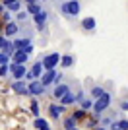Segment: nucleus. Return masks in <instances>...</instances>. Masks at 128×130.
Listing matches in <instances>:
<instances>
[{
	"instance_id": "obj_1",
	"label": "nucleus",
	"mask_w": 128,
	"mask_h": 130,
	"mask_svg": "<svg viewBox=\"0 0 128 130\" xmlns=\"http://www.w3.org/2000/svg\"><path fill=\"white\" fill-rule=\"evenodd\" d=\"M53 2L56 4L60 14H62L64 18H68V20H76L82 12L80 0H53Z\"/></svg>"
},
{
	"instance_id": "obj_2",
	"label": "nucleus",
	"mask_w": 128,
	"mask_h": 130,
	"mask_svg": "<svg viewBox=\"0 0 128 130\" xmlns=\"http://www.w3.org/2000/svg\"><path fill=\"white\" fill-rule=\"evenodd\" d=\"M111 103H113V95L109 91H105L101 95V97H97V99H93V113H99V115H103L107 111V109H111Z\"/></svg>"
},
{
	"instance_id": "obj_3",
	"label": "nucleus",
	"mask_w": 128,
	"mask_h": 130,
	"mask_svg": "<svg viewBox=\"0 0 128 130\" xmlns=\"http://www.w3.org/2000/svg\"><path fill=\"white\" fill-rule=\"evenodd\" d=\"M43 72H45V68H43V64H41V58H37L35 62H33L31 68H27V72H25V76H23V80H25V82L39 80Z\"/></svg>"
},
{
	"instance_id": "obj_4",
	"label": "nucleus",
	"mask_w": 128,
	"mask_h": 130,
	"mask_svg": "<svg viewBox=\"0 0 128 130\" xmlns=\"http://www.w3.org/2000/svg\"><path fill=\"white\" fill-rule=\"evenodd\" d=\"M60 62V53H49V54H43L41 56V64L45 70L49 68H56Z\"/></svg>"
},
{
	"instance_id": "obj_5",
	"label": "nucleus",
	"mask_w": 128,
	"mask_h": 130,
	"mask_svg": "<svg viewBox=\"0 0 128 130\" xmlns=\"http://www.w3.org/2000/svg\"><path fill=\"white\" fill-rule=\"evenodd\" d=\"M33 18V23H35V27H37L39 31H47V22H49V12L43 8L39 14H35Z\"/></svg>"
},
{
	"instance_id": "obj_6",
	"label": "nucleus",
	"mask_w": 128,
	"mask_h": 130,
	"mask_svg": "<svg viewBox=\"0 0 128 130\" xmlns=\"http://www.w3.org/2000/svg\"><path fill=\"white\" fill-rule=\"evenodd\" d=\"M27 93L31 97H41V95H45V86L39 80H31L27 82Z\"/></svg>"
},
{
	"instance_id": "obj_7",
	"label": "nucleus",
	"mask_w": 128,
	"mask_h": 130,
	"mask_svg": "<svg viewBox=\"0 0 128 130\" xmlns=\"http://www.w3.org/2000/svg\"><path fill=\"white\" fill-rule=\"evenodd\" d=\"M8 66H10V78L12 80H23V76L27 72L25 64H14V62H10Z\"/></svg>"
},
{
	"instance_id": "obj_8",
	"label": "nucleus",
	"mask_w": 128,
	"mask_h": 130,
	"mask_svg": "<svg viewBox=\"0 0 128 130\" xmlns=\"http://www.w3.org/2000/svg\"><path fill=\"white\" fill-rule=\"evenodd\" d=\"M21 33V25L16 22V20H12V22L4 23V37H16V35H20Z\"/></svg>"
},
{
	"instance_id": "obj_9",
	"label": "nucleus",
	"mask_w": 128,
	"mask_h": 130,
	"mask_svg": "<svg viewBox=\"0 0 128 130\" xmlns=\"http://www.w3.org/2000/svg\"><path fill=\"white\" fill-rule=\"evenodd\" d=\"M64 113H66V107H64V105H60V103H49V115H51V119H53V120H60Z\"/></svg>"
},
{
	"instance_id": "obj_10",
	"label": "nucleus",
	"mask_w": 128,
	"mask_h": 130,
	"mask_svg": "<svg viewBox=\"0 0 128 130\" xmlns=\"http://www.w3.org/2000/svg\"><path fill=\"white\" fill-rule=\"evenodd\" d=\"M12 91L18 95H29L27 93V82L25 80H12Z\"/></svg>"
},
{
	"instance_id": "obj_11",
	"label": "nucleus",
	"mask_w": 128,
	"mask_h": 130,
	"mask_svg": "<svg viewBox=\"0 0 128 130\" xmlns=\"http://www.w3.org/2000/svg\"><path fill=\"white\" fill-rule=\"evenodd\" d=\"M27 60H29V54L23 53V49L14 51V53H12V56H10V62H14V64H25Z\"/></svg>"
},
{
	"instance_id": "obj_12",
	"label": "nucleus",
	"mask_w": 128,
	"mask_h": 130,
	"mask_svg": "<svg viewBox=\"0 0 128 130\" xmlns=\"http://www.w3.org/2000/svg\"><path fill=\"white\" fill-rule=\"evenodd\" d=\"M2 6H4V10L16 14L18 10L23 8V2H21V0H2Z\"/></svg>"
},
{
	"instance_id": "obj_13",
	"label": "nucleus",
	"mask_w": 128,
	"mask_h": 130,
	"mask_svg": "<svg viewBox=\"0 0 128 130\" xmlns=\"http://www.w3.org/2000/svg\"><path fill=\"white\" fill-rule=\"evenodd\" d=\"M70 89V86H66V84H62V82H60V84H56V86H53V89H51V95H53L54 99H56V101H58L60 97H62L64 93L68 91Z\"/></svg>"
},
{
	"instance_id": "obj_14",
	"label": "nucleus",
	"mask_w": 128,
	"mask_h": 130,
	"mask_svg": "<svg viewBox=\"0 0 128 130\" xmlns=\"http://www.w3.org/2000/svg\"><path fill=\"white\" fill-rule=\"evenodd\" d=\"M80 25H82V29H84V31H87V33H91V31H95V29H97L95 18H84V20L80 22Z\"/></svg>"
},
{
	"instance_id": "obj_15",
	"label": "nucleus",
	"mask_w": 128,
	"mask_h": 130,
	"mask_svg": "<svg viewBox=\"0 0 128 130\" xmlns=\"http://www.w3.org/2000/svg\"><path fill=\"white\" fill-rule=\"evenodd\" d=\"M31 33H27V35H23V37H18V39H14V41H12V45H14V49H23V47H25V45H29L31 43Z\"/></svg>"
},
{
	"instance_id": "obj_16",
	"label": "nucleus",
	"mask_w": 128,
	"mask_h": 130,
	"mask_svg": "<svg viewBox=\"0 0 128 130\" xmlns=\"http://www.w3.org/2000/svg\"><path fill=\"white\" fill-rule=\"evenodd\" d=\"M62 68H70V66L76 64V56L74 54H60V62H58Z\"/></svg>"
},
{
	"instance_id": "obj_17",
	"label": "nucleus",
	"mask_w": 128,
	"mask_h": 130,
	"mask_svg": "<svg viewBox=\"0 0 128 130\" xmlns=\"http://www.w3.org/2000/svg\"><path fill=\"white\" fill-rule=\"evenodd\" d=\"M58 103H60V105H64V107H68V105H74V103H76V95L68 89V91H66L62 97L58 99Z\"/></svg>"
},
{
	"instance_id": "obj_18",
	"label": "nucleus",
	"mask_w": 128,
	"mask_h": 130,
	"mask_svg": "<svg viewBox=\"0 0 128 130\" xmlns=\"http://www.w3.org/2000/svg\"><path fill=\"white\" fill-rule=\"evenodd\" d=\"M14 16H16V22H18V23H25L27 20L31 18V16H29V14L25 12V8H21V10H18L16 14H14Z\"/></svg>"
},
{
	"instance_id": "obj_19",
	"label": "nucleus",
	"mask_w": 128,
	"mask_h": 130,
	"mask_svg": "<svg viewBox=\"0 0 128 130\" xmlns=\"http://www.w3.org/2000/svg\"><path fill=\"white\" fill-rule=\"evenodd\" d=\"M41 10H43V6L39 4V2H35V4H25V12L29 16H35V14H39Z\"/></svg>"
},
{
	"instance_id": "obj_20",
	"label": "nucleus",
	"mask_w": 128,
	"mask_h": 130,
	"mask_svg": "<svg viewBox=\"0 0 128 130\" xmlns=\"http://www.w3.org/2000/svg\"><path fill=\"white\" fill-rule=\"evenodd\" d=\"M103 93H105V87H103V86H93L89 89V97L91 99H97V97H101Z\"/></svg>"
},
{
	"instance_id": "obj_21",
	"label": "nucleus",
	"mask_w": 128,
	"mask_h": 130,
	"mask_svg": "<svg viewBox=\"0 0 128 130\" xmlns=\"http://www.w3.org/2000/svg\"><path fill=\"white\" fill-rule=\"evenodd\" d=\"M47 124H49V120H47V119H43L41 115H39V117H35V119H33V128H35V130L43 128V126H47Z\"/></svg>"
},
{
	"instance_id": "obj_22",
	"label": "nucleus",
	"mask_w": 128,
	"mask_h": 130,
	"mask_svg": "<svg viewBox=\"0 0 128 130\" xmlns=\"http://www.w3.org/2000/svg\"><path fill=\"white\" fill-rule=\"evenodd\" d=\"M85 117H87V111H84V109H76L74 113H72V119H74L76 122H80V120H84Z\"/></svg>"
},
{
	"instance_id": "obj_23",
	"label": "nucleus",
	"mask_w": 128,
	"mask_h": 130,
	"mask_svg": "<svg viewBox=\"0 0 128 130\" xmlns=\"http://www.w3.org/2000/svg\"><path fill=\"white\" fill-rule=\"evenodd\" d=\"M76 126H78V122H76L72 117H66V119H64V122H62V128H64V130H72V128H76Z\"/></svg>"
},
{
	"instance_id": "obj_24",
	"label": "nucleus",
	"mask_w": 128,
	"mask_h": 130,
	"mask_svg": "<svg viewBox=\"0 0 128 130\" xmlns=\"http://www.w3.org/2000/svg\"><path fill=\"white\" fill-rule=\"evenodd\" d=\"M91 107H93V99L91 97H84L80 101V109H84V111H91Z\"/></svg>"
},
{
	"instance_id": "obj_25",
	"label": "nucleus",
	"mask_w": 128,
	"mask_h": 130,
	"mask_svg": "<svg viewBox=\"0 0 128 130\" xmlns=\"http://www.w3.org/2000/svg\"><path fill=\"white\" fill-rule=\"evenodd\" d=\"M115 122H117V126L120 130H128V119H126V117H118Z\"/></svg>"
},
{
	"instance_id": "obj_26",
	"label": "nucleus",
	"mask_w": 128,
	"mask_h": 130,
	"mask_svg": "<svg viewBox=\"0 0 128 130\" xmlns=\"http://www.w3.org/2000/svg\"><path fill=\"white\" fill-rule=\"evenodd\" d=\"M29 109H31L33 117H39V101H37V97H33V101H31V105H29Z\"/></svg>"
},
{
	"instance_id": "obj_27",
	"label": "nucleus",
	"mask_w": 128,
	"mask_h": 130,
	"mask_svg": "<svg viewBox=\"0 0 128 130\" xmlns=\"http://www.w3.org/2000/svg\"><path fill=\"white\" fill-rule=\"evenodd\" d=\"M10 76V66L8 64H0V78L4 80V78Z\"/></svg>"
},
{
	"instance_id": "obj_28",
	"label": "nucleus",
	"mask_w": 128,
	"mask_h": 130,
	"mask_svg": "<svg viewBox=\"0 0 128 130\" xmlns=\"http://www.w3.org/2000/svg\"><path fill=\"white\" fill-rule=\"evenodd\" d=\"M0 16H2V22H12V18H14V14H12V12H8V10H4L2 12V14H0Z\"/></svg>"
},
{
	"instance_id": "obj_29",
	"label": "nucleus",
	"mask_w": 128,
	"mask_h": 130,
	"mask_svg": "<svg viewBox=\"0 0 128 130\" xmlns=\"http://www.w3.org/2000/svg\"><path fill=\"white\" fill-rule=\"evenodd\" d=\"M0 64H10V54H6L4 51H0Z\"/></svg>"
},
{
	"instance_id": "obj_30",
	"label": "nucleus",
	"mask_w": 128,
	"mask_h": 130,
	"mask_svg": "<svg viewBox=\"0 0 128 130\" xmlns=\"http://www.w3.org/2000/svg\"><path fill=\"white\" fill-rule=\"evenodd\" d=\"M118 109H120L122 113H128V99H122V101L118 103Z\"/></svg>"
},
{
	"instance_id": "obj_31",
	"label": "nucleus",
	"mask_w": 128,
	"mask_h": 130,
	"mask_svg": "<svg viewBox=\"0 0 128 130\" xmlns=\"http://www.w3.org/2000/svg\"><path fill=\"white\" fill-rule=\"evenodd\" d=\"M74 95H76V103H80L82 99L85 97V91H84V89H78V91H76Z\"/></svg>"
},
{
	"instance_id": "obj_32",
	"label": "nucleus",
	"mask_w": 128,
	"mask_h": 130,
	"mask_svg": "<svg viewBox=\"0 0 128 130\" xmlns=\"http://www.w3.org/2000/svg\"><path fill=\"white\" fill-rule=\"evenodd\" d=\"M33 49H35V47H33V43H29V45H25V47H23V53H25V54H29V56H31Z\"/></svg>"
},
{
	"instance_id": "obj_33",
	"label": "nucleus",
	"mask_w": 128,
	"mask_h": 130,
	"mask_svg": "<svg viewBox=\"0 0 128 130\" xmlns=\"http://www.w3.org/2000/svg\"><path fill=\"white\" fill-rule=\"evenodd\" d=\"M109 130H120V128H118V126H117V122H111V126H109Z\"/></svg>"
},
{
	"instance_id": "obj_34",
	"label": "nucleus",
	"mask_w": 128,
	"mask_h": 130,
	"mask_svg": "<svg viewBox=\"0 0 128 130\" xmlns=\"http://www.w3.org/2000/svg\"><path fill=\"white\" fill-rule=\"evenodd\" d=\"M23 4H35V2H39V0H21Z\"/></svg>"
},
{
	"instance_id": "obj_35",
	"label": "nucleus",
	"mask_w": 128,
	"mask_h": 130,
	"mask_svg": "<svg viewBox=\"0 0 128 130\" xmlns=\"http://www.w3.org/2000/svg\"><path fill=\"white\" fill-rule=\"evenodd\" d=\"M39 130H53V126H51V124H47V126H43V128H39Z\"/></svg>"
},
{
	"instance_id": "obj_36",
	"label": "nucleus",
	"mask_w": 128,
	"mask_h": 130,
	"mask_svg": "<svg viewBox=\"0 0 128 130\" xmlns=\"http://www.w3.org/2000/svg\"><path fill=\"white\" fill-rule=\"evenodd\" d=\"M2 12H4V6H2V4H0V14H2Z\"/></svg>"
},
{
	"instance_id": "obj_37",
	"label": "nucleus",
	"mask_w": 128,
	"mask_h": 130,
	"mask_svg": "<svg viewBox=\"0 0 128 130\" xmlns=\"http://www.w3.org/2000/svg\"><path fill=\"white\" fill-rule=\"evenodd\" d=\"M2 27H4V23H2V20H0V31H2Z\"/></svg>"
},
{
	"instance_id": "obj_38",
	"label": "nucleus",
	"mask_w": 128,
	"mask_h": 130,
	"mask_svg": "<svg viewBox=\"0 0 128 130\" xmlns=\"http://www.w3.org/2000/svg\"><path fill=\"white\" fill-rule=\"evenodd\" d=\"M72 130H80V128H78V126H76V128H72Z\"/></svg>"
},
{
	"instance_id": "obj_39",
	"label": "nucleus",
	"mask_w": 128,
	"mask_h": 130,
	"mask_svg": "<svg viewBox=\"0 0 128 130\" xmlns=\"http://www.w3.org/2000/svg\"><path fill=\"white\" fill-rule=\"evenodd\" d=\"M39 2H47V0H39Z\"/></svg>"
}]
</instances>
